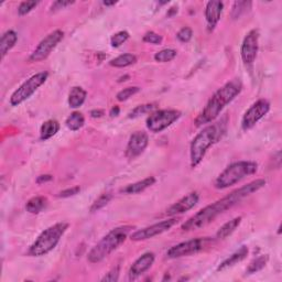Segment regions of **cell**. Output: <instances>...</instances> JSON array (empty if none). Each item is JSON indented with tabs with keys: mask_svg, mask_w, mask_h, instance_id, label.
<instances>
[{
	"mask_svg": "<svg viewBox=\"0 0 282 282\" xmlns=\"http://www.w3.org/2000/svg\"><path fill=\"white\" fill-rule=\"evenodd\" d=\"M148 143H149V137L145 131L133 132L126 148V157L128 159H135L146 150Z\"/></svg>",
	"mask_w": 282,
	"mask_h": 282,
	"instance_id": "obj_14",
	"label": "cell"
},
{
	"mask_svg": "<svg viewBox=\"0 0 282 282\" xmlns=\"http://www.w3.org/2000/svg\"><path fill=\"white\" fill-rule=\"evenodd\" d=\"M52 180V175L49 174H45V175H41L38 178L37 182L38 183H43V182H46V181H51Z\"/></svg>",
	"mask_w": 282,
	"mask_h": 282,
	"instance_id": "obj_40",
	"label": "cell"
},
{
	"mask_svg": "<svg viewBox=\"0 0 282 282\" xmlns=\"http://www.w3.org/2000/svg\"><path fill=\"white\" fill-rule=\"evenodd\" d=\"M258 164L252 161H240L231 164L224 170L215 181V188L219 190L235 185L246 176L256 173Z\"/></svg>",
	"mask_w": 282,
	"mask_h": 282,
	"instance_id": "obj_6",
	"label": "cell"
},
{
	"mask_svg": "<svg viewBox=\"0 0 282 282\" xmlns=\"http://www.w3.org/2000/svg\"><path fill=\"white\" fill-rule=\"evenodd\" d=\"M265 185H266V180L259 179L252 181V182L248 183L247 185H243L242 188L233 191V192L229 193L227 197L218 200L215 203L207 205L206 207L201 209V211L195 214L194 216L189 218L188 221L181 226V229L184 232H190L208 225L209 223H212L215 218L219 216V215L227 211V209L232 208L233 206H235V205L240 203L242 200L249 197V195L252 193L257 192L258 190L264 188Z\"/></svg>",
	"mask_w": 282,
	"mask_h": 282,
	"instance_id": "obj_1",
	"label": "cell"
},
{
	"mask_svg": "<svg viewBox=\"0 0 282 282\" xmlns=\"http://www.w3.org/2000/svg\"><path fill=\"white\" fill-rule=\"evenodd\" d=\"M17 40L18 36L13 30H9L6 33H3L1 40H0V55H1V59H3L8 52L12 49L17 43Z\"/></svg>",
	"mask_w": 282,
	"mask_h": 282,
	"instance_id": "obj_19",
	"label": "cell"
},
{
	"mask_svg": "<svg viewBox=\"0 0 282 282\" xmlns=\"http://www.w3.org/2000/svg\"><path fill=\"white\" fill-rule=\"evenodd\" d=\"M112 199H113V194L112 193H104V194H102L93 203L92 207H90V212L94 213V212L99 211L100 208H103L104 206H106V205L109 203V201H111Z\"/></svg>",
	"mask_w": 282,
	"mask_h": 282,
	"instance_id": "obj_29",
	"label": "cell"
},
{
	"mask_svg": "<svg viewBox=\"0 0 282 282\" xmlns=\"http://www.w3.org/2000/svg\"><path fill=\"white\" fill-rule=\"evenodd\" d=\"M103 115H104L103 111H92L90 112V116L94 117V118H99V117H102Z\"/></svg>",
	"mask_w": 282,
	"mask_h": 282,
	"instance_id": "obj_41",
	"label": "cell"
},
{
	"mask_svg": "<svg viewBox=\"0 0 282 282\" xmlns=\"http://www.w3.org/2000/svg\"><path fill=\"white\" fill-rule=\"evenodd\" d=\"M154 262H155V254H152V252H146V254H143L140 258H138L131 266L130 271H129L130 277L131 278H137V277L145 274L147 270H149L151 268Z\"/></svg>",
	"mask_w": 282,
	"mask_h": 282,
	"instance_id": "obj_17",
	"label": "cell"
},
{
	"mask_svg": "<svg viewBox=\"0 0 282 282\" xmlns=\"http://www.w3.org/2000/svg\"><path fill=\"white\" fill-rule=\"evenodd\" d=\"M139 90H140V88L138 87V86L123 88L122 90H121V92L117 94V99L119 100V102H125V100L129 99L131 96H133V95L137 94L138 92H139Z\"/></svg>",
	"mask_w": 282,
	"mask_h": 282,
	"instance_id": "obj_32",
	"label": "cell"
},
{
	"mask_svg": "<svg viewBox=\"0 0 282 282\" xmlns=\"http://www.w3.org/2000/svg\"><path fill=\"white\" fill-rule=\"evenodd\" d=\"M226 131V119L205 127L191 143V166H198L206 155L209 147L216 143Z\"/></svg>",
	"mask_w": 282,
	"mask_h": 282,
	"instance_id": "obj_3",
	"label": "cell"
},
{
	"mask_svg": "<svg viewBox=\"0 0 282 282\" xmlns=\"http://www.w3.org/2000/svg\"><path fill=\"white\" fill-rule=\"evenodd\" d=\"M69 228L68 223H57L43 231L36 242L29 248L28 254L32 257H41L53 250Z\"/></svg>",
	"mask_w": 282,
	"mask_h": 282,
	"instance_id": "obj_5",
	"label": "cell"
},
{
	"mask_svg": "<svg viewBox=\"0 0 282 282\" xmlns=\"http://www.w3.org/2000/svg\"><path fill=\"white\" fill-rule=\"evenodd\" d=\"M86 90H84L80 86H75L71 89V92L69 94V105L72 108H79L82 106L86 99Z\"/></svg>",
	"mask_w": 282,
	"mask_h": 282,
	"instance_id": "obj_20",
	"label": "cell"
},
{
	"mask_svg": "<svg viewBox=\"0 0 282 282\" xmlns=\"http://www.w3.org/2000/svg\"><path fill=\"white\" fill-rule=\"evenodd\" d=\"M80 191H81L80 186H74V188H72V189L62 191V192H60L57 197L59 198H71V197H74V195L78 194Z\"/></svg>",
	"mask_w": 282,
	"mask_h": 282,
	"instance_id": "obj_38",
	"label": "cell"
},
{
	"mask_svg": "<svg viewBox=\"0 0 282 282\" xmlns=\"http://www.w3.org/2000/svg\"><path fill=\"white\" fill-rule=\"evenodd\" d=\"M85 123V118L83 116V114H81L79 112H74L73 114H71L65 121V125L70 130L76 131L79 129L82 128Z\"/></svg>",
	"mask_w": 282,
	"mask_h": 282,
	"instance_id": "obj_25",
	"label": "cell"
},
{
	"mask_svg": "<svg viewBox=\"0 0 282 282\" xmlns=\"http://www.w3.org/2000/svg\"><path fill=\"white\" fill-rule=\"evenodd\" d=\"M198 202L199 194L197 192H191L188 195H185L184 198L179 200L171 207H169L168 211H166V215L168 216H175V215L183 214L190 211V209H192L198 204Z\"/></svg>",
	"mask_w": 282,
	"mask_h": 282,
	"instance_id": "obj_15",
	"label": "cell"
},
{
	"mask_svg": "<svg viewBox=\"0 0 282 282\" xmlns=\"http://www.w3.org/2000/svg\"><path fill=\"white\" fill-rule=\"evenodd\" d=\"M136 62H137L136 55L130 54V53H126V54L119 55L116 57V59L112 60L111 62H109V64L114 66V68L121 69V68H127V66H129V65L135 64Z\"/></svg>",
	"mask_w": 282,
	"mask_h": 282,
	"instance_id": "obj_26",
	"label": "cell"
},
{
	"mask_svg": "<svg viewBox=\"0 0 282 282\" xmlns=\"http://www.w3.org/2000/svg\"><path fill=\"white\" fill-rule=\"evenodd\" d=\"M162 40H163L162 39V37L154 31L147 32L146 35L143 36V41L147 43H150V44H161Z\"/></svg>",
	"mask_w": 282,
	"mask_h": 282,
	"instance_id": "obj_35",
	"label": "cell"
},
{
	"mask_svg": "<svg viewBox=\"0 0 282 282\" xmlns=\"http://www.w3.org/2000/svg\"><path fill=\"white\" fill-rule=\"evenodd\" d=\"M268 259H269V257L267 255L259 256L258 258H256V259L252 260L249 264V266H248L247 274H255V272H258L261 269H264L267 265V262H268Z\"/></svg>",
	"mask_w": 282,
	"mask_h": 282,
	"instance_id": "obj_27",
	"label": "cell"
},
{
	"mask_svg": "<svg viewBox=\"0 0 282 282\" xmlns=\"http://www.w3.org/2000/svg\"><path fill=\"white\" fill-rule=\"evenodd\" d=\"M132 229L133 227L129 225L114 228L90 249L87 255L88 261L92 264H97V262L104 260L105 258L108 257L114 250H116L119 246L125 242L129 233Z\"/></svg>",
	"mask_w": 282,
	"mask_h": 282,
	"instance_id": "obj_4",
	"label": "cell"
},
{
	"mask_svg": "<svg viewBox=\"0 0 282 282\" xmlns=\"http://www.w3.org/2000/svg\"><path fill=\"white\" fill-rule=\"evenodd\" d=\"M270 111V103L267 99H259L248 109L242 117V127L243 130L251 129Z\"/></svg>",
	"mask_w": 282,
	"mask_h": 282,
	"instance_id": "obj_11",
	"label": "cell"
},
{
	"mask_svg": "<svg viewBox=\"0 0 282 282\" xmlns=\"http://www.w3.org/2000/svg\"><path fill=\"white\" fill-rule=\"evenodd\" d=\"M59 129H60L59 121H53V119L45 121L41 127V131H40L41 140L50 139V138L56 135V132L59 131Z\"/></svg>",
	"mask_w": 282,
	"mask_h": 282,
	"instance_id": "obj_24",
	"label": "cell"
},
{
	"mask_svg": "<svg viewBox=\"0 0 282 282\" xmlns=\"http://www.w3.org/2000/svg\"><path fill=\"white\" fill-rule=\"evenodd\" d=\"M192 36H193V31L192 29L189 28V27H184L181 29V30L178 32V39L181 42H189L191 39H192Z\"/></svg>",
	"mask_w": 282,
	"mask_h": 282,
	"instance_id": "obj_36",
	"label": "cell"
},
{
	"mask_svg": "<svg viewBox=\"0 0 282 282\" xmlns=\"http://www.w3.org/2000/svg\"><path fill=\"white\" fill-rule=\"evenodd\" d=\"M105 6H113V4H116V1H104Z\"/></svg>",
	"mask_w": 282,
	"mask_h": 282,
	"instance_id": "obj_43",
	"label": "cell"
},
{
	"mask_svg": "<svg viewBox=\"0 0 282 282\" xmlns=\"http://www.w3.org/2000/svg\"><path fill=\"white\" fill-rule=\"evenodd\" d=\"M224 4L222 1H209L205 9V18H206L208 31H213L221 19Z\"/></svg>",
	"mask_w": 282,
	"mask_h": 282,
	"instance_id": "obj_16",
	"label": "cell"
},
{
	"mask_svg": "<svg viewBox=\"0 0 282 282\" xmlns=\"http://www.w3.org/2000/svg\"><path fill=\"white\" fill-rule=\"evenodd\" d=\"M155 108H156V104L139 105V106H137L135 109H132V111L129 113L128 117L129 118H138V117L142 116V115L152 112Z\"/></svg>",
	"mask_w": 282,
	"mask_h": 282,
	"instance_id": "obj_28",
	"label": "cell"
},
{
	"mask_svg": "<svg viewBox=\"0 0 282 282\" xmlns=\"http://www.w3.org/2000/svg\"><path fill=\"white\" fill-rule=\"evenodd\" d=\"M247 255H248V248L246 246L241 247L240 249L234 252L233 255L229 256L227 259L224 260L222 264L218 266L217 271L225 270V269L229 268V267L235 266L236 264H238V262H241V261H242L243 259H245V258L247 257Z\"/></svg>",
	"mask_w": 282,
	"mask_h": 282,
	"instance_id": "obj_18",
	"label": "cell"
},
{
	"mask_svg": "<svg viewBox=\"0 0 282 282\" xmlns=\"http://www.w3.org/2000/svg\"><path fill=\"white\" fill-rule=\"evenodd\" d=\"M250 6H251L250 1H235L233 4L232 17L234 19L240 18L243 12H246L247 9H249Z\"/></svg>",
	"mask_w": 282,
	"mask_h": 282,
	"instance_id": "obj_30",
	"label": "cell"
},
{
	"mask_svg": "<svg viewBox=\"0 0 282 282\" xmlns=\"http://www.w3.org/2000/svg\"><path fill=\"white\" fill-rule=\"evenodd\" d=\"M181 117V113L175 109H162L152 113L147 119V127L152 132H161Z\"/></svg>",
	"mask_w": 282,
	"mask_h": 282,
	"instance_id": "obj_9",
	"label": "cell"
},
{
	"mask_svg": "<svg viewBox=\"0 0 282 282\" xmlns=\"http://www.w3.org/2000/svg\"><path fill=\"white\" fill-rule=\"evenodd\" d=\"M155 183H156V179L154 178V176H150V178H147L145 180L139 181V182L129 184L122 190V192L126 194H137V193L143 192V191L147 190L148 188H150V186L154 185Z\"/></svg>",
	"mask_w": 282,
	"mask_h": 282,
	"instance_id": "obj_21",
	"label": "cell"
},
{
	"mask_svg": "<svg viewBox=\"0 0 282 282\" xmlns=\"http://www.w3.org/2000/svg\"><path fill=\"white\" fill-rule=\"evenodd\" d=\"M119 266H117V267H115V268H113L111 271L108 272V274H106L105 275V277L104 278L102 279V281L103 282H116V281H118V279H119Z\"/></svg>",
	"mask_w": 282,
	"mask_h": 282,
	"instance_id": "obj_37",
	"label": "cell"
},
{
	"mask_svg": "<svg viewBox=\"0 0 282 282\" xmlns=\"http://www.w3.org/2000/svg\"><path fill=\"white\" fill-rule=\"evenodd\" d=\"M128 39H129V33L127 31H121L112 37L111 44L114 47H118L123 44Z\"/></svg>",
	"mask_w": 282,
	"mask_h": 282,
	"instance_id": "obj_33",
	"label": "cell"
},
{
	"mask_svg": "<svg viewBox=\"0 0 282 282\" xmlns=\"http://www.w3.org/2000/svg\"><path fill=\"white\" fill-rule=\"evenodd\" d=\"M212 243H213L212 238L208 237L195 238V240L180 242L178 245L171 247L168 252H166V256L174 259V258L198 254V252L204 250L205 248L211 246Z\"/></svg>",
	"mask_w": 282,
	"mask_h": 282,
	"instance_id": "obj_8",
	"label": "cell"
},
{
	"mask_svg": "<svg viewBox=\"0 0 282 282\" xmlns=\"http://www.w3.org/2000/svg\"><path fill=\"white\" fill-rule=\"evenodd\" d=\"M242 89V84L237 79L232 80L231 82L224 85L222 88H219L211 97V99L208 100L203 112L195 119V126L201 127L214 121L219 116V114H221L223 109L225 108L226 105L231 103L237 95L241 94Z\"/></svg>",
	"mask_w": 282,
	"mask_h": 282,
	"instance_id": "obj_2",
	"label": "cell"
},
{
	"mask_svg": "<svg viewBox=\"0 0 282 282\" xmlns=\"http://www.w3.org/2000/svg\"><path fill=\"white\" fill-rule=\"evenodd\" d=\"M176 223H178V219L176 218L166 219V221L157 223L155 224V225H151L149 227L142 228L140 229V231L135 232L130 236V240L133 242H141V241L150 240V238H154L158 235H161V234L168 232L169 229L172 226H174Z\"/></svg>",
	"mask_w": 282,
	"mask_h": 282,
	"instance_id": "obj_12",
	"label": "cell"
},
{
	"mask_svg": "<svg viewBox=\"0 0 282 282\" xmlns=\"http://www.w3.org/2000/svg\"><path fill=\"white\" fill-rule=\"evenodd\" d=\"M176 56V51L172 49H165L160 52H158L155 55V60L157 62H161V63H165V62H170Z\"/></svg>",
	"mask_w": 282,
	"mask_h": 282,
	"instance_id": "obj_31",
	"label": "cell"
},
{
	"mask_svg": "<svg viewBox=\"0 0 282 282\" xmlns=\"http://www.w3.org/2000/svg\"><path fill=\"white\" fill-rule=\"evenodd\" d=\"M47 76H49L47 72H40V73L31 76L21 86H19V88L14 90L10 97L11 106H19L25 100L30 98L36 93V90L45 83Z\"/></svg>",
	"mask_w": 282,
	"mask_h": 282,
	"instance_id": "obj_7",
	"label": "cell"
},
{
	"mask_svg": "<svg viewBox=\"0 0 282 282\" xmlns=\"http://www.w3.org/2000/svg\"><path fill=\"white\" fill-rule=\"evenodd\" d=\"M74 1H62V0H57V1L52 3L51 6V10L52 11H56V10H60V9H63L68 6H71V4H73Z\"/></svg>",
	"mask_w": 282,
	"mask_h": 282,
	"instance_id": "obj_39",
	"label": "cell"
},
{
	"mask_svg": "<svg viewBox=\"0 0 282 282\" xmlns=\"http://www.w3.org/2000/svg\"><path fill=\"white\" fill-rule=\"evenodd\" d=\"M119 111H121V109H119V107H118V106L113 107V108H112V111H111L112 117H114V116H118V115H119Z\"/></svg>",
	"mask_w": 282,
	"mask_h": 282,
	"instance_id": "obj_42",
	"label": "cell"
},
{
	"mask_svg": "<svg viewBox=\"0 0 282 282\" xmlns=\"http://www.w3.org/2000/svg\"><path fill=\"white\" fill-rule=\"evenodd\" d=\"M259 32L258 30H251L243 39L242 44V59L245 64H252L256 60L258 53V47H259Z\"/></svg>",
	"mask_w": 282,
	"mask_h": 282,
	"instance_id": "obj_13",
	"label": "cell"
},
{
	"mask_svg": "<svg viewBox=\"0 0 282 282\" xmlns=\"http://www.w3.org/2000/svg\"><path fill=\"white\" fill-rule=\"evenodd\" d=\"M39 1H23L20 3L18 8V12L20 16H25V14L30 12L33 8L38 6Z\"/></svg>",
	"mask_w": 282,
	"mask_h": 282,
	"instance_id": "obj_34",
	"label": "cell"
},
{
	"mask_svg": "<svg viewBox=\"0 0 282 282\" xmlns=\"http://www.w3.org/2000/svg\"><path fill=\"white\" fill-rule=\"evenodd\" d=\"M64 33L61 30H55L52 33H50L49 36H46L44 39H43L39 45L36 47V50L33 51V53L30 55L31 62H40L45 60L47 56L50 55L52 50L59 44V42L63 39Z\"/></svg>",
	"mask_w": 282,
	"mask_h": 282,
	"instance_id": "obj_10",
	"label": "cell"
},
{
	"mask_svg": "<svg viewBox=\"0 0 282 282\" xmlns=\"http://www.w3.org/2000/svg\"><path fill=\"white\" fill-rule=\"evenodd\" d=\"M47 204H49V201L44 197H35L28 201V203L26 205V208L29 213L31 214H39L44 209Z\"/></svg>",
	"mask_w": 282,
	"mask_h": 282,
	"instance_id": "obj_23",
	"label": "cell"
},
{
	"mask_svg": "<svg viewBox=\"0 0 282 282\" xmlns=\"http://www.w3.org/2000/svg\"><path fill=\"white\" fill-rule=\"evenodd\" d=\"M242 216L233 218L232 221H229L227 223L224 224V225L218 229V232L216 234V237L218 240H225L228 236H231L232 234L236 231L237 227L241 225L242 223Z\"/></svg>",
	"mask_w": 282,
	"mask_h": 282,
	"instance_id": "obj_22",
	"label": "cell"
}]
</instances>
